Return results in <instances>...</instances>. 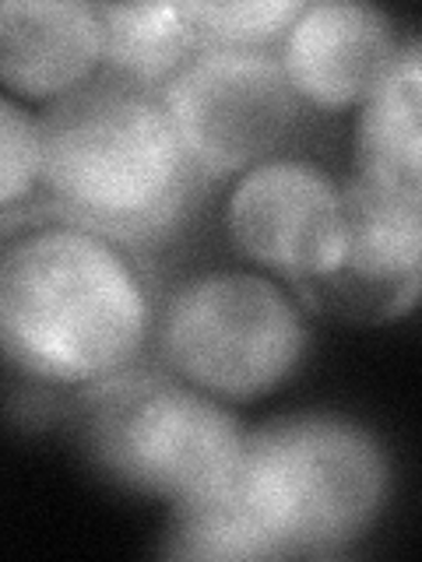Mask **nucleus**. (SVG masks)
<instances>
[{"label": "nucleus", "instance_id": "nucleus-1", "mask_svg": "<svg viewBox=\"0 0 422 562\" xmlns=\"http://www.w3.org/2000/svg\"><path fill=\"white\" fill-rule=\"evenodd\" d=\"M0 236V341L14 376L75 397L152 356L158 299L141 254L43 211Z\"/></svg>", "mask_w": 422, "mask_h": 562}, {"label": "nucleus", "instance_id": "nucleus-2", "mask_svg": "<svg viewBox=\"0 0 422 562\" xmlns=\"http://www.w3.org/2000/svg\"><path fill=\"white\" fill-rule=\"evenodd\" d=\"M40 131L43 190L32 211L85 225L141 257L180 233L204 187L163 95L106 70L40 110Z\"/></svg>", "mask_w": 422, "mask_h": 562}, {"label": "nucleus", "instance_id": "nucleus-3", "mask_svg": "<svg viewBox=\"0 0 422 562\" xmlns=\"http://www.w3.org/2000/svg\"><path fill=\"white\" fill-rule=\"evenodd\" d=\"M67 422L102 479L169 509L233 488L246 439L233 404L155 359L67 397Z\"/></svg>", "mask_w": 422, "mask_h": 562}, {"label": "nucleus", "instance_id": "nucleus-4", "mask_svg": "<svg viewBox=\"0 0 422 562\" xmlns=\"http://www.w3.org/2000/svg\"><path fill=\"white\" fill-rule=\"evenodd\" d=\"M233 492L278 559L338 555L380 520L391 461L363 422L292 412L246 432Z\"/></svg>", "mask_w": 422, "mask_h": 562}, {"label": "nucleus", "instance_id": "nucleus-5", "mask_svg": "<svg viewBox=\"0 0 422 562\" xmlns=\"http://www.w3.org/2000/svg\"><path fill=\"white\" fill-rule=\"evenodd\" d=\"M307 348V306L275 274L208 268L158 299L152 359L225 404L278 391Z\"/></svg>", "mask_w": 422, "mask_h": 562}, {"label": "nucleus", "instance_id": "nucleus-6", "mask_svg": "<svg viewBox=\"0 0 422 562\" xmlns=\"http://www.w3.org/2000/svg\"><path fill=\"white\" fill-rule=\"evenodd\" d=\"M158 95L204 183L281 155L307 110L275 49L198 46Z\"/></svg>", "mask_w": 422, "mask_h": 562}, {"label": "nucleus", "instance_id": "nucleus-7", "mask_svg": "<svg viewBox=\"0 0 422 562\" xmlns=\"http://www.w3.org/2000/svg\"><path fill=\"white\" fill-rule=\"evenodd\" d=\"M222 218L233 250L296 292L338 257L345 187L313 158L281 151L229 183Z\"/></svg>", "mask_w": 422, "mask_h": 562}, {"label": "nucleus", "instance_id": "nucleus-8", "mask_svg": "<svg viewBox=\"0 0 422 562\" xmlns=\"http://www.w3.org/2000/svg\"><path fill=\"white\" fill-rule=\"evenodd\" d=\"M331 271L296 289L307 310L348 324L401 321L422 303V207L352 172Z\"/></svg>", "mask_w": 422, "mask_h": 562}, {"label": "nucleus", "instance_id": "nucleus-9", "mask_svg": "<svg viewBox=\"0 0 422 562\" xmlns=\"http://www.w3.org/2000/svg\"><path fill=\"white\" fill-rule=\"evenodd\" d=\"M398 46L391 18L380 8L310 0L275 53L299 102L321 113H345L369 99Z\"/></svg>", "mask_w": 422, "mask_h": 562}, {"label": "nucleus", "instance_id": "nucleus-10", "mask_svg": "<svg viewBox=\"0 0 422 562\" xmlns=\"http://www.w3.org/2000/svg\"><path fill=\"white\" fill-rule=\"evenodd\" d=\"M102 75V29L85 0H4L0 81L25 105H53Z\"/></svg>", "mask_w": 422, "mask_h": 562}, {"label": "nucleus", "instance_id": "nucleus-11", "mask_svg": "<svg viewBox=\"0 0 422 562\" xmlns=\"http://www.w3.org/2000/svg\"><path fill=\"white\" fill-rule=\"evenodd\" d=\"M356 176L422 207V40L401 43L356 110Z\"/></svg>", "mask_w": 422, "mask_h": 562}, {"label": "nucleus", "instance_id": "nucleus-12", "mask_svg": "<svg viewBox=\"0 0 422 562\" xmlns=\"http://www.w3.org/2000/svg\"><path fill=\"white\" fill-rule=\"evenodd\" d=\"M96 11L106 75L158 92L198 49L184 4H96Z\"/></svg>", "mask_w": 422, "mask_h": 562}, {"label": "nucleus", "instance_id": "nucleus-13", "mask_svg": "<svg viewBox=\"0 0 422 562\" xmlns=\"http://www.w3.org/2000/svg\"><path fill=\"white\" fill-rule=\"evenodd\" d=\"M163 552L169 559H198V562L278 559L271 538L260 531V524L251 517V509L240 503L233 488L173 506Z\"/></svg>", "mask_w": 422, "mask_h": 562}, {"label": "nucleus", "instance_id": "nucleus-14", "mask_svg": "<svg viewBox=\"0 0 422 562\" xmlns=\"http://www.w3.org/2000/svg\"><path fill=\"white\" fill-rule=\"evenodd\" d=\"M303 0H184L198 46L278 49Z\"/></svg>", "mask_w": 422, "mask_h": 562}, {"label": "nucleus", "instance_id": "nucleus-15", "mask_svg": "<svg viewBox=\"0 0 422 562\" xmlns=\"http://www.w3.org/2000/svg\"><path fill=\"white\" fill-rule=\"evenodd\" d=\"M43 190L40 113L11 95L0 99V225L32 215Z\"/></svg>", "mask_w": 422, "mask_h": 562}]
</instances>
